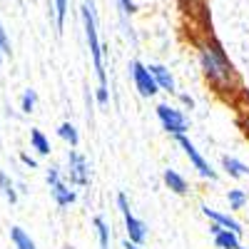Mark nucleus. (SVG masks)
I'll return each mask as SVG.
<instances>
[{
	"mask_svg": "<svg viewBox=\"0 0 249 249\" xmlns=\"http://www.w3.org/2000/svg\"><path fill=\"white\" fill-rule=\"evenodd\" d=\"M199 62H202V70H204L207 80H210L219 92H227L234 85V68L217 43L210 40V43L199 45Z\"/></svg>",
	"mask_w": 249,
	"mask_h": 249,
	"instance_id": "obj_1",
	"label": "nucleus"
},
{
	"mask_svg": "<svg viewBox=\"0 0 249 249\" xmlns=\"http://www.w3.org/2000/svg\"><path fill=\"white\" fill-rule=\"evenodd\" d=\"M82 23H85V37H88V45H90V55L95 62V75H97V102L100 105H107V72H105V62H102V43H100V35H97V18H95V5L92 0H85L82 3Z\"/></svg>",
	"mask_w": 249,
	"mask_h": 249,
	"instance_id": "obj_2",
	"label": "nucleus"
},
{
	"mask_svg": "<svg viewBox=\"0 0 249 249\" xmlns=\"http://www.w3.org/2000/svg\"><path fill=\"white\" fill-rule=\"evenodd\" d=\"M117 207H120V214H122V219H124V230H127L130 242L144 244V239H147V227H144V222H140V219L132 214L130 202H127V197H124L122 192L117 195Z\"/></svg>",
	"mask_w": 249,
	"mask_h": 249,
	"instance_id": "obj_3",
	"label": "nucleus"
},
{
	"mask_svg": "<svg viewBox=\"0 0 249 249\" xmlns=\"http://www.w3.org/2000/svg\"><path fill=\"white\" fill-rule=\"evenodd\" d=\"M130 72H132V80H135V88L142 97H152L160 92V85H157V80L155 75L150 72L147 65H142L140 60H132L130 62Z\"/></svg>",
	"mask_w": 249,
	"mask_h": 249,
	"instance_id": "obj_4",
	"label": "nucleus"
},
{
	"mask_svg": "<svg viewBox=\"0 0 249 249\" xmlns=\"http://www.w3.org/2000/svg\"><path fill=\"white\" fill-rule=\"evenodd\" d=\"M175 137H177V144L184 150V155L190 157V162L195 164V170H197L204 179H217V172L210 167V162H207V160L199 155V150L195 147V142H192L190 137H187V135H175Z\"/></svg>",
	"mask_w": 249,
	"mask_h": 249,
	"instance_id": "obj_5",
	"label": "nucleus"
},
{
	"mask_svg": "<svg viewBox=\"0 0 249 249\" xmlns=\"http://www.w3.org/2000/svg\"><path fill=\"white\" fill-rule=\"evenodd\" d=\"M157 117H160V122H162V127L167 130L170 135H184L187 127H190L187 117H184L179 110L170 107V105H157Z\"/></svg>",
	"mask_w": 249,
	"mask_h": 249,
	"instance_id": "obj_6",
	"label": "nucleus"
},
{
	"mask_svg": "<svg viewBox=\"0 0 249 249\" xmlns=\"http://www.w3.org/2000/svg\"><path fill=\"white\" fill-rule=\"evenodd\" d=\"M68 172H70V184L85 187L90 182V170H88V160L82 157L77 150H68Z\"/></svg>",
	"mask_w": 249,
	"mask_h": 249,
	"instance_id": "obj_7",
	"label": "nucleus"
},
{
	"mask_svg": "<svg viewBox=\"0 0 249 249\" xmlns=\"http://www.w3.org/2000/svg\"><path fill=\"white\" fill-rule=\"evenodd\" d=\"M210 230H212V234H214V244H217L219 249H239V247H242L237 232L227 230V227H222V224H217V222L210 227Z\"/></svg>",
	"mask_w": 249,
	"mask_h": 249,
	"instance_id": "obj_8",
	"label": "nucleus"
},
{
	"mask_svg": "<svg viewBox=\"0 0 249 249\" xmlns=\"http://www.w3.org/2000/svg\"><path fill=\"white\" fill-rule=\"evenodd\" d=\"M50 195H53V199H55L57 207H68V204H72L75 197H77L62 179H55V182L50 184Z\"/></svg>",
	"mask_w": 249,
	"mask_h": 249,
	"instance_id": "obj_9",
	"label": "nucleus"
},
{
	"mask_svg": "<svg viewBox=\"0 0 249 249\" xmlns=\"http://www.w3.org/2000/svg\"><path fill=\"white\" fill-rule=\"evenodd\" d=\"M202 214H204V217H210V219L217 222V224H222V227H227V230H232V232L242 234V224H239L234 217L224 214V212H217V210H210V207H202Z\"/></svg>",
	"mask_w": 249,
	"mask_h": 249,
	"instance_id": "obj_10",
	"label": "nucleus"
},
{
	"mask_svg": "<svg viewBox=\"0 0 249 249\" xmlns=\"http://www.w3.org/2000/svg\"><path fill=\"white\" fill-rule=\"evenodd\" d=\"M150 72L155 75L160 90H164V92H177L175 77H172V72H170L167 68H164V65H150Z\"/></svg>",
	"mask_w": 249,
	"mask_h": 249,
	"instance_id": "obj_11",
	"label": "nucleus"
},
{
	"mask_svg": "<svg viewBox=\"0 0 249 249\" xmlns=\"http://www.w3.org/2000/svg\"><path fill=\"white\" fill-rule=\"evenodd\" d=\"M162 179H164V184H167L175 195H187V179H184L179 172H175V170H164Z\"/></svg>",
	"mask_w": 249,
	"mask_h": 249,
	"instance_id": "obj_12",
	"label": "nucleus"
},
{
	"mask_svg": "<svg viewBox=\"0 0 249 249\" xmlns=\"http://www.w3.org/2000/svg\"><path fill=\"white\" fill-rule=\"evenodd\" d=\"M222 167L230 172V177H249V167L244 162H239V160H234V157H222Z\"/></svg>",
	"mask_w": 249,
	"mask_h": 249,
	"instance_id": "obj_13",
	"label": "nucleus"
},
{
	"mask_svg": "<svg viewBox=\"0 0 249 249\" xmlns=\"http://www.w3.org/2000/svg\"><path fill=\"white\" fill-rule=\"evenodd\" d=\"M10 239H13V244L18 249H37L35 242L30 239V234L23 230V227H13V230H10Z\"/></svg>",
	"mask_w": 249,
	"mask_h": 249,
	"instance_id": "obj_14",
	"label": "nucleus"
},
{
	"mask_svg": "<svg viewBox=\"0 0 249 249\" xmlns=\"http://www.w3.org/2000/svg\"><path fill=\"white\" fill-rule=\"evenodd\" d=\"M30 144H33V150L40 155V157H45V155H50V142H48V137L40 132V130H30Z\"/></svg>",
	"mask_w": 249,
	"mask_h": 249,
	"instance_id": "obj_15",
	"label": "nucleus"
},
{
	"mask_svg": "<svg viewBox=\"0 0 249 249\" xmlns=\"http://www.w3.org/2000/svg\"><path fill=\"white\" fill-rule=\"evenodd\" d=\"M57 135L65 140V142H70V147H77L80 135H77V130H75V124H72V122H62L60 127H57Z\"/></svg>",
	"mask_w": 249,
	"mask_h": 249,
	"instance_id": "obj_16",
	"label": "nucleus"
},
{
	"mask_svg": "<svg viewBox=\"0 0 249 249\" xmlns=\"http://www.w3.org/2000/svg\"><path fill=\"white\" fill-rule=\"evenodd\" d=\"M0 195H3L10 204H15L18 202V192H15V187H13V182H10V177L0 170Z\"/></svg>",
	"mask_w": 249,
	"mask_h": 249,
	"instance_id": "obj_17",
	"label": "nucleus"
},
{
	"mask_svg": "<svg viewBox=\"0 0 249 249\" xmlns=\"http://www.w3.org/2000/svg\"><path fill=\"white\" fill-rule=\"evenodd\" d=\"M95 230H97V239H100V249H110V230L102 217H95Z\"/></svg>",
	"mask_w": 249,
	"mask_h": 249,
	"instance_id": "obj_18",
	"label": "nucleus"
},
{
	"mask_svg": "<svg viewBox=\"0 0 249 249\" xmlns=\"http://www.w3.org/2000/svg\"><path fill=\"white\" fill-rule=\"evenodd\" d=\"M227 199H230V210H242L247 204V195L242 190H230L227 192Z\"/></svg>",
	"mask_w": 249,
	"mask_h": 249,
	"instance_id": "obj_19",
	"label": "nucleus"
},
{
	"mask_svg": "<svg viewBox=\"0 0 249 249\" xmlns=\"http://www.w3.org/2000/svg\"><path fill=\"white\" fill-rule=\"evenodd\" d=\"M35 100H37L35 90H25V92H23V100H20V110H23L25 115H30V112L35 110Z\"/></svg>",
	"mask_w": 249,
	"mask_h": 249,
	"instance_id": "obj_20",
	"label": "nucleus"
},
{
	"mask_svg": "<svg viewBox=\"0 0 249 249\" xmlns=\"http://www.w3.org/2000/svg\"><path fill=\"white\" fill-rule=\"evenodd\" d=\"M65 15H68V0H55V20H57V30L65 25Z\"/></svg>",
	"mask_w": 249,
	"mask_h": 249,
	"instance_id": "obj_21",
	"label": "nucleus"
},
{
	"mask_svg": "<svg viewBox=\"0 0 249 249\" xmlns=\"http://www.w3.org/2000/svg\"><path fill=\"white\" fill-rule=\"evenodd\" d=\"M117 8H120L122 18H127V15L137 13V5H135V0H117Z\"/></svg>",
	"mask_w": 249,
	"mask_h": 249,
	"instance_id": "obj_22",
	"label": "nucleus"
},
{
	"mask_svg": "<svg viewBox=\"0 0 249 249\" xmlns=\"http://www.w3.org/2000/svg\"><path fill=\"white\" fill-rule=\"evenodd\" d=\"M0 48H3V53L5 55H10V40H8V35H5V28H3V23H0Z\"/></svg>",
	"mask_w": 249,
	"mask_h": 249,
	"instance_id": "obj_23",
	"label": "nucleus"
},
{
	"mask_svg": "<svg viewBox=\"0 0 249 249\" xmlns=\"http://www.w3.org/2000/svg\"><path fill=\"white\" fill-rule=\"evenodd\" d=\"M20 160H23V162L28 164V167H30V170H35V167H37V162H35V160H33L30 155H25V152H23V155H20Z\"/></svg>",
	"mask_w": 249,
	"mask_h": 249,
	"instance_id": "obj_24",
	"label": "nucleus"
},
{
	"mask_svg": "<svg viewBox=\"0 0 249 249\" xmlns=\"http://www.w3.org/2000/svg\"><path fill=\"white\" fill-rule=\"evenodd\" d=\"M124 249H142V244H135V242L127 239V242H124Z\"/></svg>",
	"mask_w": 249,
	"mask_h": 249,
	"instance_id": "obj_25",
	"label": "nucleus"
},
{
	"mask_svg": "<svg viewBox=\"0 0 249 249\" xmlns=\"http://www.w3.org/2000/svg\"><path fill=\"white\" fill-rule=\"evenodd\" d=\"M182 102H184V105H190V107L195 105V102H192V97H190V95H182Z\"/></svg>",
	"mask_w": 249,
	"mask_h": 249,
	"instance_id": "obj_26",
	"label": "nucleus"
},
{
	"mask_svg": "<svg viewBox=\"0 0 249 249\" xmlns=\"http://www.w3.org/2000/svg\"><path fill=\"white\" fill-rule=\"evenodd\" d=\"M3 55H5V53H3V48H0V65H3Z\"/></svg>",
	"mask_w": 249,
	"mask_h": 249,
	"instance_id": "obj_27",
	"label": "nucleus"
},
{
	"mask_svg": "<svg viewBox=\"0 0 249 249\" xmlns=\"http://www.w3.org/2000/svg\"><path fill=\"white\" fill-rule=\"evenodd\" d=\"M247 127H249V120H247Z\"/></svg>",
	"mask_w": 249,
	"mask_h": 249,
	"instance_id": "obj_28",
	"label": "nucleus"
},
{
	"mask_svg": "<svg viewBox=\"0 0 249 249\" xmlns=\"http://www.w3.org/2000/svg\"><path fill=\"white\" fill-rule=\"evenodd\" d=\"M239 249H244V247H239Z\"/></svg>",
	"mask_w": 249,
	"mask_h": 249,
	"instance_id": "obj_29",
	"label": "nucleus"
}]
</instances>
